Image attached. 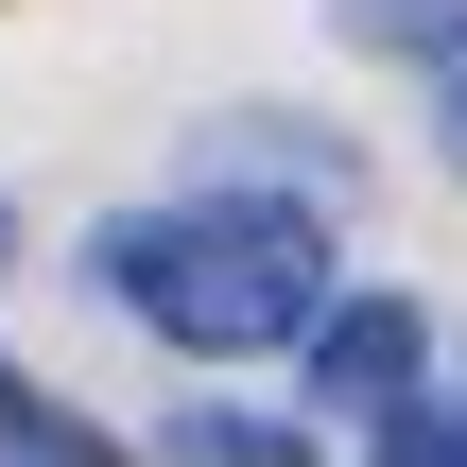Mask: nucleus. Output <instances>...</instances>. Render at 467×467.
<instances>
[{"label": "nucleus", "mask_w": 467, "mask_h": 467, "mask_svg": "<svg viewBox=\"0 0 467 467\" xmlns=\"http://www.w3.org/2000/svg\"><path fill=\"white\" fill-rule=\"evenodd\" d=\"M0 467H121V451H104V433H87L69 399H35V381L0 364Z\"/></svg>", "instance_id": "20e7f679"}, {"label": "nucleus", "mask_w": 467, "mask_h": 467, "mask_svg": "<svg viewBox=\"0 0 467 467\" xmlns=\"http://www.w3.org/2000/svg\"><path fill=\"white\" fill-rule=\"evenodd\" d=\"M381 467H467V399H399L381 416Z\"/></svg>", "instance_id": "423d86ee"}, {"label": "nucleus", "mask_w": 467, "mask_h": 467, "mask_svg": "<svg viewBox=\"0 0 467 467\" xmlns=\"http://www.w3.org/2000/svg\"><path fill=\"white\" fill-rule=\"evenodd\" d=\"M156 451H173V467H329L312 433H295V416H225V399H191Z\"/></svg>", "instance_id": "7ed1b4c3"}, {"label": "nucleus", "mask_w": 467, "mask_h": 467, "mask_svg": "<svg viewBox=\"0 0 467 467\" xmlns=\"http://www.w3.org/2000/svg\"><path fill=\"white\" fill-rule=\"evenodd\" d=\"M416 364H433V312H416V295H329V312H312V399L399 416V399H416Z\"/></svg>", "instance_id": "f03ea898"}, {"label": "nucleus", "mask_w": 467, "mask_h": 467, "mask_svg": "<svg viewBox=\"0 0 467 467\" xmlns=\"http://www.w3.org/2000/svg\"><path fill=\"white\" fill-rule=\"evenodd\" d=\"M0 260H17V208H0Z\"/></svg>", "instance_id": "6e6552de"}, {"label": "nucleus", "mask_w": 467, "mask_h": 467, "mask_svg": "<svg viewBox=\"0 0 467 467\" xmlns=\"http://www.w3.org/2000/svg\"><path fill=\"white\" fill-rule=\"evenodd\" d=\"M416 104H433V156L467 173V35H433V52H416Z\"/></svg>", "instance_id": "0eeeda50"}, {"label": "nucleus", "mask_w": 467, "mask_h": 467, "mask_svg": "<svg viewBox=\"0 0 467 467\" xmlns=\"http://www.w3.org/2000/svg\"><path fill=\"white\" fill-rule=\"evenodd\" d=\"M104 295L191 347V364H260V347H312L329 312V225L312 208H260V191H191V208H139L104 225Z\"/></svg>", "instance_id": "f257e3e1"}, {"label": "nucleus", "mask_w": 467, "mask_h": 467, "mask_svg": "<svg viewBox=\"0 0 467 467\" xmlns=\"http://www.w3.org/2000/svg\"><path fill=\"white\" fill-rule=\"evenodd\" d=\"M329 35H347V52H399V69H416L433 35H467V0H329Z\"/></svg>", "instance_id": "39448f33"}]
</instances>
